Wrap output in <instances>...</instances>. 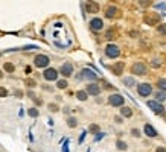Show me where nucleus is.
<instances>
[{"mask_svg":"<svg viewBox=\"0 0 166 152\" xmlns=\"http://www.w3.org/2000/svg\"><path fill=\"white\" fill-rule=\"evenodd\" d=\"M0 78H3V72L2 70H0Z\"/></svg>","mask_w":166,"mask_h":152,"instance_id":"41","label":"nucleus"},{"mask_svg":"<svg viewBox=\"0 0 166 152\" xmlns=\"http://www.w3.org/2000/svg\"><path fill=\"white\" fill-rule=\"evenodd\" d=\"M131 72H133V75H136V76H143V75H146V66L143 63H136L131 67Z\"/></svg>","mask_w":166,"mask_h":152,"instance_id":"5","label":"nucleus"},{"mask_svg":"<svg viewBox=\"0 0 166 152\" xmlns=\"http://www.w3.org/2000/svg\"><path fill=\"white\" fill-rule=\"evenodd\" d=\"M76 97H78V101H87V97H88V93L85 91V90H79V91H76Z\"/></svg>","mask_w":166,"mask_h":152,"instance_id":"17","label":"nucleus"},{"mask_svg":"<svg viewBox=\"0 0 166 152\" xmlns=\"http://www.w3.org/2000/svg\"><path fill=\"white\" fill-rule=\"evenodd\" d=\"M159 34L166 35V25H160V26H159Z\"/></svg>","mask_w":166,"mask_h":152,"instance_id":"28","label":"nucleus"},{"mask_svg":"<svg viewBox=\"0 0 166 152\" xmlns=\"http://www.w3.org/2000/svg\"><path fill=\"white\" fill-rule=\"evenodd\" d=\"M90 28H91V31H101L102 28H104V21L101 20V18H93L91 21H90Z\"/></svg>","mask_w":166,"mask_h":152,"instance_id":"12","label":"nucleus"},{"mask_svg":"<svg viewBox=\"0 0 166 152\" xmlns=\"http://www.w3.org/2000/svg\"><path fill=\"white\" fill-rule=\"evenodd\" d=\"M79 79H88V81H96L98 79V73L88 70V69H83L79 73Z\"/></svg>","mask_w":166,"mask_h":152,"instance_id":"6","label":"nucleus"},{"mask_svg":"<svg viewBox=\"0 0 166 152\" xmlns=\"http://www.w3.org/2000/svg\"><path fill=\"white\" fill-rule=\"evenodd\" d=\"M88 131H90V132H93V134H98V131H99V125H91Z\"/></svg>","mask_w":166,"mask_h":152,"instance_id":"27","label":"nucleus"},{"mask_svg":"<svg viewBox=\"0 0 166 152\" xmlns=\"http://www.w3.org/2000/svg\"><path fill=\"white\" fill-rule=\"evenodd\" d=\"M121 114H122L124 117H131V116H133V110L128 108V107H122V108H121Z\"/></svg>","mask_w":166,"mask_h":152,"instance_id":"18","label":"nucleus"},{"mask_svg":"<svg viewBox=\"0 0 166 152\" xmlns=\"http://www.w3.org/2000/svg\"><path fill=\"white\" fill-rule=\"evenodd\" d=\"M6 94H8V90H6V88H2V87H0V97H5Z\"/></svg>","mask_w":166,"mask_h":152,"instance_id":"34","label":"nucleus"},{"mask_svg":"<svg viewBox=\"0 0 166 152\" xmlns=\"http://www.w3.org/2000/svg\"><path fill=\"white\" fill-rule=\"evenodd\" d=\"M108 104L111 107H124L125 99H124V96H121V94H111L108 97Z\"/></svg>","mask_w":166,"mask_h":152,"instance_id":"2","label":"nucleus"},{"mask_svg":"<svg viewBox=\"0 0 166 152\" xmlns=\"http://www.w3.org/2000/svg\"><path fill=\"white\" fill-rule=\"evenodd\" d=\"M156 101H159V102H163L166 101V93L163 90H160V91H157L156 93Z\"/></svg>","mask_w":166,"mask_h":152,"instance_id":"19","label":"nucleus"},{"mask_svg":"<svg viewBox=\"0 0 166 152\" xmlns=\"http://www.w3.org/2000/svg\"><path fill=\"white\" fill-rule=\"evenodd\" d=\"M137 93H139L142 97H148V96L152 93V87H151V84H139V87H137Z\"/></svg>","mask_w":166,"mask_h":152,"instance_id":"4","label":"nucleus"},{"mask_svg":"<svg viewBox=\"0 0 166 152\" xmlns=\"http://www.w3.org/2000/svg\"><path fill=\"white\" fill-rule=\"evenodd\" d=\"M157 87H159L160 90L166 91V79H165V78H162V79H159V81H157Z\"/></svg>","mask_w":166,"mask_h":152,"instance_id":"21","label":"nucleus"},{"mask_svg":"<svg viewBox=\"0 0 166 152\" xmlns=\"http://www.w3.org/2000/svg\"><path fill=\"white\" fill-rule=\"evenodd\" d=\"M104 135H105L104 132H98V134H96V137H95V142H99V140H102V139H104Z\"/></svg>","mask_w":166,"mask_h":152,"instance_id":"30","label":"nucleus"},{"mask_svg":"<svg viewBox=\"0 0 166 152\" xmlns=\"http://www.w3.org/2000/svg\"><path fill=\"white\" fill-rule=\"evenodd\" d=\"M105 55H107L108 58H118V56L121 55V49H119L118 46H114V44H108V46L105 47Z\"/></svg>","mask_w":166,"mask_h":152,"instance_id":"3","label":"nucleus"},{"mask_svg":"<svg viewBox=\"0 0 166 152\" xmlns=\"http://www.w3.org/2000/svg\"><path fill=\"white\" fill-rule=\"evenodd\" d=\"M85 91H87L90 96H98V94L101 93V87H99L98 84H88V85L85 87Z\"/></svg>","mask_w":166,"mask_h":152,"instance_id":"9","label":"nucleus"},{"mask_svg":"<svg viewBox=\"0 0 166 152\" xmlns=\"http://www.w3.org/2000/svg\"><path fill=\"white\" fill-rule=\"evenodd\" d=\"M159 20H160V15H157V14H146L145 15V23L146 25H157L159 23Z\"/></svg>","mask_w":166,"mask_h":152,"instance_id":"10","label":"nucleus"},{"mask_svg":"<svg viewBox=\"0 0 166 152\" xmlns=\"http://www.w3.org/2000/svg\"><path fill=\"white\" fill-rule=\"evenodd\" d=\"M28 113H29L31 117H38V110H37V108H31Z\"/></svg>","mask_w":166,"mask_h":152,"instance_id":"26","label":"nucleus"},{"mask_svg":"<svg viewBox=\"0 0 166 152\" xmlns=\"http://www.w3.org/2000/svg\"><path fill=\"white\" fill-rule=\"evenodd\" d=\"M34 102L37 104V105H41L43 102H41V99H38V97H34Z\"/></svg>","mask_w":166,"mask_h":152,"instance_id":"38","label":"nucleus"},{"mask_svg":"<svg viewBox=\"0 0 166 152\" xmlns=\"http://www.w3.org/2000/svg\"><path fill=\"white\" fill-rule=\"evenodd\" d=\"M124 84L126 85V87H131V85H134L136 82H134L133 78H126V79H124Z\"/></svg>","mask_w":166,"mask_h":152,"instance_id":"25","label":"nucleus"},{"mask_svg":"<svg viewBox=\"0 0 166 152\" xmlns=\"http://www.w3.org/2000/svg\"><path fill=\"white\" fill-rule=\"evenodd\" d=\"M76 123H78V122H76V119H75V117H69V119H67V125H69L70 128H75V126H76Z\"/></svg>","mask_w":166,"mask_h":152,"instance_id":"24","label":"nucleus"},{"mask_svg":"<svg viewBox=\"0 0 166 152\" xmlns=\"http://www.w3.org/2000/svg\"><path fill=\"white\" fill-rule=\"evenodd\" d=\"M148 108H151L156 114H165V107L159 101H146Z\"/></svg>","mask_w":166,"mask_h":152,"instance_id":"1","label":"nucleus"},{"mask_svg":"<svg viewBox=\"0 0 166 152\" xmlns=\"http://www.w3.org/2000/svg\"><path fill=\"white\" fill-rule=\"evenodd\" d=\"M26 87H35V81H32V79H26Z\"/></svg>","mask_w":166,"mask_h":152,"instance_id":"31","label":"nucleus"},{"mask_svg":"<svg viewBox=\"0 0 166 152\" xmlns=\"http://www.w3.org/2000/svg\"><path fill=\"white\" fill-rule=\"evenodd\" d=\"M159 66H160V64H159V59H154V61H152V67H159Z\"/></svg>","mask_w":166,"mask_h":152,"instance_id":"40","label":"nucleus"},{"mask_svg":"<svg viewBox=\"0 0 166 152\" xmlns=\"http://www.w3.org/2000/svg\"><path fill=\"white\" fill-rule=\"evenodd\" d=\"M105 15H107L108 18H114V17L119 15V9H118L116 6H108L107 11H105Z\"/></svg>","mask_w":166,"mask_h":152,"instance_id":"16","label":"nucleus"},{"mask_svg":"<svg viewBox=\"0 0 166 152\" xmlns=\"http://www.w3.org/2000/svg\"><path fill=\"white\" fill-rule=\"evenodd\" d=\"M131 134H133L134 137H140V131H139L137 128H133V129H131Z\"/></svg>","mask_w":166,"mask_h":152,"instance_id":"29","label":"nucleus"},{"mask_svg":"<svg viewBox=\"0 0 166 152\" xmlns=\"http://www.w3.org/2000/svg\"><path fill=\"white\" fill-rule=\"evenodd\" d=\"M49 110H52V111H58V107L52 104V105H49Z\"/></svg>","mask_w":166,"mask_h":152,"instance_id":"37","label":"nucleus"},{"mask_svg":"<svg viewBox=\"0 0 166 152\" xmlns=\"http://www.w3.org/2000/svg\"><path fill=\"white\" fill-rule=\"evenodd\" d=\"M47 64H49V58H47L46 55H38V56H35V66H37V67H47Z\"/></svg>","mask_w":166,"mask_h":152,"instance_id":"11","label":"nucleus"},{"mask_svg":"<svg viewBox=\"0 0 166 152\" xmlns=\"http://www.w3.org/2000/svg\"><path fill=\"white\" fill-rule=\"evenodd\" d=\"M116 148H118L119 151H126L128 145H126L125 142H122V140H118V142H116Z\"/></svg>","mask_w":166,"mask_h":152,"instance_id":"20","label":"nucleus"},{"mask_svg":"<svg viewBox=\"0 0 166 152\" xmlns=\"http://www.w3.org/2000/svg\"><path fill=\"white\" fill-rule=\"evenodd\" d=\"M124 69H125V64L124 63H116L113 67H111V72L114 73L116 76H121L124 73Z\"/></svg>","mask_w":166,"mask_h":152,"instance_id":"15","label":"nucleus"},{"mask_svg":"<svg viewBox=\"0 0 166 152\" xmlns=\"http://www.w3.org/2000/svg\"><path fill=\"white\" fill-rule=\"evenodd\" d=\"M67 85H69V84H67V81H66V79H61V81H58V82H56V87H58V88H61V90H63V88H67Z\"/></svg>","mask_w":166,"mask_h":152,"instance_id":"23","label":"nucleus"},{"mask_svg":"<svg viewBox=\"0 0 166 152\" xmlns=\"http://www.w3.org/2000/svg\"><path fill=\"white\" fill-rule=\"evenodd\" d=\"M63 152H69V140L64 142V145H63Z\"/></svg>","mask_w":166,"mask_h":152,"instance_id":"33","label":"nucleus"},{"mask_svg":"<svg viewBox=\"0 0 166 152\" xmlns=\"http://www.w3.org/2000/svg\"><path fill=\"white\" fill-rule=\"evenodd\" d=\"M139 3H140V6H148V5H151V0H139Z\"/></svg>","mask_w":166,"mask_h":152,"instance_id":"32","label":"nucleus"},{"mask_svg":"<svg viewBox=\"0 0 166 152\" xmlns=\"http://www.w3.org/2000/svg\"><path fill=\"white\" fill-rule=\"evenodd\" d=\"M43 76H44L46 81H56V78H58V72H56L55 69L50 67V69H46V70H44Z\"/></svg>","mask_w":166,"mask_h":152,"instance_id":"8","label":"nucleus"},{"mask_svg":"<svg viewBox=\"0 0 166 152\" xmlns=\"http://www.w3.org/2000/svg\"><path fill=\"white\" fill-rule=\"evenodd\" d=\"M85 9H87L88 14H96V12H99V3H96L93 0H87L85 2Z\"/></svg>","mask_w":166,"mask_h":152,"instance_id":"7","label":"nucleus"},{"mask_svg":"<svg viewBox=\"0 0 166 152\" xmlns=\"http://www.w3.org/2000/svg\"><path fill=\"white\" fill-rule=\"evenodd\" d=\"M72 73H73V66L72 64L66 63V64L61 66V75L63 76H72Z\"/></svg>","mask_w":166,"mask_h":152,"instance_id":"13","label":"nucleus"},{"mask_svg":"<svg viewBox=\"0 0 166 152\" xmlns=\"http://www.w3.org/2000/svg\"><path fill=\"white\" fill-rule=\"evenodd\" d=\"M85 134H87V131H83V134H81V137H79V140H78V143L81 145L84 142V139H85Z\"/></svg>","mask_w":166,"mask_h":152,"instance_id":"36","label":"nucleus"},{"mask_svg":"<svg viewBox=\"0 0 166 152\" xmlns=\"http://www.w3.org/2000/svg\"><path fill=\"white\" fill-rule=\"evenodd\" d=\"M156 152H166V148L160 146V148H157V149H156Z\"/></svg>","mask_w":166,"mask_h":152,"instance_id":"39","label":"nucleus"},{"mask_svg":"<svg viewBox=\"0 0 166 152\" xmlns=\"http://www.w3.org/2000/svg\"><path fill=\"white\" fill-rule=\"evenodd\" d=\"M143 131H145V134H146L148 137H151V139H156V137H157V131H156V129L152 128V125H149V123L145 125Z\"/></svg>","mask_w":166,"mask_h":152,"instance_id":"14","label":"nucleus"},{"mask_svg":"<svg viewBox=\"0 0 166 152\" xmlns=\"http://www.w3.org/2000/svg\"><path fill=\"white\" fill-rule=\"evenodd\" d=\"M3 69L8 72V73H12L14 70H15V67H14V64H11V63H6L5 66H3Z\"/></svg>","mask_w":166,"mask_h":152,"instance_id":"22","label":"nucleus"},{"mask_svg":"<svg viewBox=\"0 0 166 152\" xmlns=\"http://www.w3.org/2000/svg\"><path fill=\"white\" fill-rule=\"evenodd\" d=\"M102 84H104V87H105V90H113V88H114L113 85H110V84H108V82H105V81H104Z\"/></svg>","mask_w":166,"mask_h":152,"instance_id":"35","label":"nucleus"}]
</instances>
